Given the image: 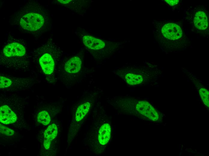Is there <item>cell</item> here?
<instances>
[{
    "label": "cell",
    "mask_w": 209,
    "mask_h": 156,
    "mask_svg": "<svg viewBox=\"0 0 209 156\" xmlns=\"http://www.w3.org/2000/svg\"><path fill=\"white\" fill-rule=\"evenodd\" d=\"M17 119L15 113L7 105L1 106L0 108V120L2 123L8 124L14 123Z\"/></svg>",
    "instance_id": "obj_6"
},
{
    "label": "cell",
    "mask_w": 209,
    "mask_h": 156,
    "mask_svg": "<svg viewBox=\"0 0 209 156\" xmlns=\"http://www.w3.org/2000/svg\"><path fill=\"white\" fill-rule=\"evenodd\" d=\"M38 59V62L44 73L50 75L54 70L55 63L54 57L50 52H42Z\"/></svg>",
    "instance_id": "obj_4"
},
{
    "label": "cell",
    "mask_w": 209,
    "mask_h": 156,
    "mask_svg": "<svg viewBox=\"0 0 209 156\" xmlns=\"http://www.w3.org/2000/svg\"><path fill=\"white\" fill-rule=\"evenodd\" d=\"M111 129L108 123L103 124L100 127L98 133V139L99 143L104 145L108 142L111 136Z\"/></svg>",
    "instance_id": "obj_11"
},
{
    "label": "cell",
    "mask_w": 209,
    "mask_h": 156,
    "mask_svg": "<svg viewBox=\"0 0 209 156\" xmlns=\"http://www.w3.org/2000/svg\"><path fill=\"white\" fill-rule=\"evenodd\" d=\"M83 43L89 48L98 50L104 47L105 44L102 40L92 36L86 35L83 38Z\"/></svg>",
    "instance_id": "obj_7"
},
{
    "label": "cell",
    "mask_w": 209,
    "mask_h": 156,
    "mask_svg": "<svg viewBox=\"0 0 209 156\" xmlns=\"http://www.w3.org/2000/svg\"><path fill=\"white\" fill-rule=\"evenodd\" d=\"M18 18L20 27L27 31L34 32L41 30L44 26L46 18L41 7H31L26 8Z\"/></svg>",
    "instance_id": "obj_2"
},
{
    "label": "cell",
    "mask_w": 209,
    "mask_h": 156,
    "mask_svg": "<svg viewBox=\"0 0 209 156\" xmlns=\"http://www.w3.org/2000/svg\"><path fill=\"white\" fill-rule=\"evenodd\" d=\"M0 88H8L11 85L12 81L9 78L0 76Z\"/></svg>",
    "instance_id": "obj_16"
},
{
    "label": "cell",
    "mask_w": 209,
    "mask_h": 156,
    "mask_svg": "<svg viewBox=\"0 0 209 156\" xmlns=\"http://www.w3.org/2000/svg\"><path fill=\"white\" fill-rule=\"evenodd\" d=\"M194 23L198 29L204 30L208 27V20L205 13L201 11L197 12L194 16Z\"/></svg>",
    "instance_id": "obj_10"
},
{
    "label": "cell",
    "mask_w": 209,
    "mask_h": 156,
    "mask_svg": "<svg viewBox=\"0 0 209 156\" xmlns=\"http://www.w3.org/2000/svg\"><path fill=\"white\" fill-rule=\"evenodd\" d=\"M38 122L45 125H48L50 121V118L48 113L43 111L39 112L38 116Z\"/></svg>",
    "instance_id": "obj_14"
},
{
    "label": "cell",
    "mask_w": 209,
    "mask_h": 156,
    "mask_svg": "<svg viewBox=\"0 0 209 156\" xmlns=\"http://www.w3.org/2000/svg\"><path fill=\"white\" fill-rule=\"evenodd\" d=\"M125 79L128 84L132 85L140 84L143 80L142 76L137 73H127Z\"/></svg>",
    "instance_id": "obj_13"
},
{
    "label": "cell",
    "mask_w": 209,
    "mask_h": 156,
    "mask_svg": "<svg viewBox=\"0 0 209 156\" xmlns=\"http://www.w3.org/2000/svg\"><path fill=\"white\" fill-rule=\"evenodd\" d=\"M81 59L78 57H73L65 63L64 68L65 70L69 73H77L81 67Z\"/></svg>",
    "instance_id": "obj_8"
},
{
    "label": "cell",
    "mask_w": 209,
    "mask_h": 156,
    "mask_svg": "<svg viewBox=\"0 0 209 156\" xmlns=\"http://www.w3.org/2000/svg\"><path fill=\"white\" fill-rule=\"evenodd\" d=\"M57 133V127L55 124H53L47 127L44 134V145L46 149L49 148L51 142L56 136Z\"/></svg>",
    "instance_id": "obj_9"
},
{
    "label": "cell",
    "mask_w": 209,
    "mask_h": 156,
    "mask_svg": "<svg viewBox=\"0 0 209 156\" xmlns=\"http://www.w3.org/2000/svg\"><path fill=\"white\" fill-rule=\"evenodd\" d=\"M0 132L2 134L7 136H11L14 133L13 130L3 126L0 125Z\"/></svg>",
    "instance_id": "obj_17"
},
{
    "label": "cell",
    "mask_w": 209,
    "mask_h": 156,
    "mask_svg": "<svg viewBox=\"0 0 209 156\" xmlns=\"http://www.w3.org/2000/svg\"><path fill=\"white\" fill-rule=\"evenodd\" d=\"M163 36L170 40H176L180 38L182 35L180 27L174 23H169L165 24L161 29Z\"/></svg>",
    "instance_id": "obj_5"
},
{
    "label": "cell",
    "mask_w": 209,
    "mask_h": 156,
    "mask_svg": "<svg viewBox=\"0 0 209 156\" xmlns=\"http://www.w3.org/2000/svg\"><path fill=\"white\" fill-rule=\"evenodd\" d=\"M199 94L204 104L207 107L209 106L208 91L205 88H201L199 91Z\"/></svg>",
    "instance_id": "obj_15"
},
{
    "label": "cell",
    "mask_w": 209,
    "mask_h": 156,
    "mask_svg": "<svg viewBox=\"0 0 209 156\" xmlns=\"http://www.w3.org/2000/svg\"><path fill=\"white\" fill-rule=\"evenodd\" d=\"M135 108L139 113L149 119L156 121L159 118L157 111L147 101L144 100L139 101L136 104Z\"/></svg>",
    "instance_id": "obj_3"
},
{
    "label": "cell",
    "mask_w": 209,
    "mask_h": 156,
    "mask_svg": "<svg viewBox=\"0 0 209 156\" xmlns=\"http://www.w3.org/2000/svg\"><path fill=\"white\" fill-rule=\"evenodd\" d=\"M90 106V104L87 102L80 105L76 113L75 119L77 121L81 120L88 112Z\"/></svg>",
    "instance_id": "obj_12"
},
{
    "label": "cell",
    "mask_w": 209,
    "mask_h": 156,
    "mask_svg": "<svg viewBox=\"0 0 209 156\" xmlns=\"http://www.w3.org/2000/svg\"><path fill=\"white\" fill-rule=\"evenodd\" d=\"M25 44L21 39H8L0 51L1 65L20 70L27 68L29 61Z\"/></svg>",
    "instance_id": "obj_1"
},
{
    "label": "cell",
    "mask_w": 209,
    "mask_h": 156,
    "mask_svg": "<svg viewBox=\"0 0 209 156\" xmlns=\"http://www.w3.org/2000/svg\"><path fill=\"white\" fill-rule=\"evenodd\" d=\"M165 1L168 3L171 6H174L176 4H177L179 2V1L178 0H166Z\"/></svg>",
    "instance_id": "obj_18"
},
{
    "label": "cell",
    "mask_w": 209,
    "mask_h": 156,
    "mask_svg": "<svg viewBox=\"0 0 209 156\" xmlns=\"http://www.w3.org/2000/svg\"><path fill=\"white\" fill-rule=\"evenodd\" d=\"M59 2H61L62 3L64 4H66L68 3H69L71 1V0H58Z\"/></svg>",
    "instance_id": "obj_19"
}]
</instances>
